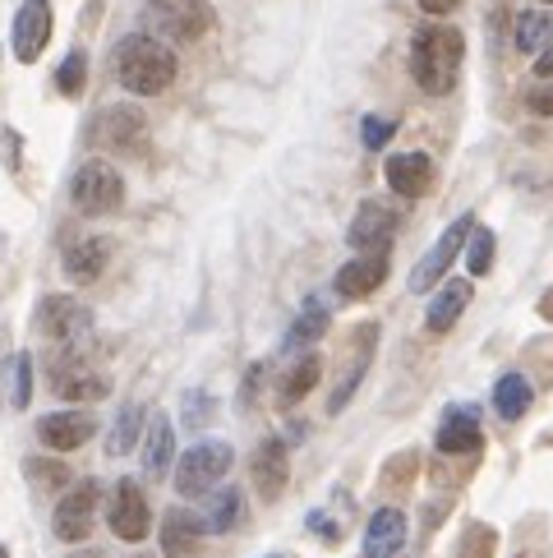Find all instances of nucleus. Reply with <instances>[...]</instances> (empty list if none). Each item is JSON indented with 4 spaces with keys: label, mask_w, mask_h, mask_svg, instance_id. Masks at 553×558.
<instances>
[{
    "label": "nucleus",
    "mask_w": 553,
    "mask_h": 558,
    "mask_svg": "<svg viewBox=\"0 0 553 558\" xmlns=\"http://www.w3.org/2000/svg\"><path fill=\"white\" fill-rule=\"evenodd\" d=\"M241 512H245L241 489H217V494H212V504H208L204 526H208L212 535H231V531H235V522H241Z\"/></svg>",
    "instance_id": "27"
},
{
    "label": "nucleus",
    "mask_w": 553,
    "mask_h": 558,
    "mask_svg": "<svg viewBox=\"0 0 553 558\" xmlns=\"http://www.w3.org/2000/svg\"><path fill=\"white\" fill-rule=\"evenodd\" d=\"M406 549V517L397 508H379L365 526V558H397Z\"/></svg>",
    "instance_id": "18"
},
{
    "label": "nucleus",
    "mask_w": 553,
    "mask_h": 558,
    "mask_svg": "<svg viewBox=\"0 0 553 558\" xmlns=\"http://www.w3.org/2000/svg\"><path fill=\"white\" fill-rule=\"evenodd\" d=\"M148 14L175 43H194V37H204L212 24L208 0H148Z\"/></svg>",
    "instance_id": "6"
},
{
    "label": "nucleus",
    "mask_w": 553,
    "mask_h": 558,
    "mask_svg": "<svg viewBox=\"0 0 553 558\" xmlns=\"http://www.w3.org/2000/svg\"><path fill=\"white\" fill-rule=\"evenodd\" d=\"M323 332H328V310L319 301H309L300 314H295V324L286 332V347H309V342H319Z\"/></svg>",
    "instance_id": "30"
},
{
    "label": "nucleus",
    "mask_w": 553,
    "mask_h": 558,
    "mask_svg": "<svg viewBox=\"0 0 553 558\" xmlns=\"http://www.w3.org/2000/svg\"><path fill=\"white\" fill-rule=\"evenodd\" d=\"M204 535H208L204 517H194V512H185V508H171L167 522H162V554H167V558H194V554H199Z\"/></svg>",
    "instance_id": "20"
},
{
    "label": "nucleus",
    "mask_w": 553,
    "mask_h": 558,
    "mask_svg": "<svg viewBox=\"0 0 553 558\" xmlns=\"http://www.w3.org/2000/svg\"><path fill=\"white\" fill-rule=\"evenodd\" d=\"M457 5H462V0H420V10L433 14V19H439V14H452Z\"/></svg>",
    "instance_id": "39"
},
{
    "label": "nucleus",
    "mask_w": 553,
    "mask_h": 558,
    "mask_svg": "<svg viewBox=\"0 0 553 558\" xmlns=\"http://www.w3.org/2000/svg\"><path fill=\"white\" fill-rule=\"evenodd\" d=\"M235 452L231 444H194L181 462H175V489L181 494H204L231 471Z\"/></svg>",
    "instance_id": "4"
},
{
    "label": "nucleus",
    "mask_w": 553,
    "mask_h": 558,
    "mask_svg": "<svg viewBox=\"0 0 553 558\" xmlns=\"http://www.w3.org/2000/svg\"><path fill=\"white\" fill-rule=\"evenodd\" d=\"M107 268V245H102V235H78V241L65 245V272H70V282H93L97 272Z\"/></svg>",
    "instance_id": "21"
},
{
    "label": "nucleus",
    "mask_w": 553,
    "mask_h": 558,
    "mask_svg": "<svg viewBox=\"0 0 553 558\" xmlns=\"http://www.w3.org/2000/svg\"><path fill=\"white\" fill-rule=\"evenodd\" d=\"M28 397H33V361H28V355H19V361H14V397H10V402L24 411Z\"/></svg>",
    "instance_id": "36"
},
{
    "label": "nucleus",
    "mask_w": 553,
    "mask_h": 558,
    "mask_svg": "<svg viewBox=\"0 0 553 558\" xmlns=\"http://www.w3.org/2000/svg\"><path fill=\"white\" fill-rule=\"evenodd\" d=\"M466 305H470V282H447L439 295H433V305H429V314H425L429 332H447V328L466 314Z\"/></svg>",
    "instance_id": "23"
},
{
    "label": "nucleus",
    "mask_w": 553,
    "mask_h": 558,
    "mask_svg": "<svg viewBox=\"0 0 553 558\" xmlns=\"http://www.w3.org/2000/svg\"><path fill=\"white\" fill-rule=\"evenodd\" d=\"M51 43V0H24L14 14V56L19 61H37Z\"/></svg>",
    "instance_id": "11"
},
{
    "label": "nucleus",
    "mask_w": 553,
    "mask_h": 558,
    "mask_svg": "<svg viewBox=\"0 0 553 558\" xmlns=\"http://www.w3.org/2000/svg\"><path fill=\"white\" fill-rule=\"evenodd\" d=\"M392 231H397V213H392L388 204H379V198H365L360 213L351 217V235H346V241L360 254H369V250H388Z\"/></svg>",
    "instance_id": "13"
},
{
    "label": "nucleus",
    "mask_w": 553,
    "mask_h": 558,
    "mask_svg": "<svg viewBox=\"0 0 553 558\" xmlns=\"http://www.w3.org/2000/svg\"><path fill=\"white\" fill-rule=\"evenodd\" d=\"M111 531L121 535V541H144L148 526H152V512H148V498L138 489V481H121L115 485V498H111Z\"/></svg>",
    "instance_id": "12"
},
{
    "label": "nucleus",
    "mask_w": 553,
    "mask_h": 558,
    "mask_svg": "<svg viewBox=\"0 0 553 558\" xmlns=\"http://www.w3.org/2000/svg\"><path fill=\"white\" fill-rule=\"evenodd\" d=\"M254 485H259L263 498H276L291 481V462H286V438H263L259 452H254Z\"/></svg>",
    "instance_id": "17"
},
{
    "label": "nucleus",
    "mask_w": 553,
    "mask_h": 558,
    "mask_svg": "<svg viewBox=\"0 0 553 558\" xmlns=\"http://www.w3.org/2000/svg\"><path fill=\"white\" fill-rule=\"evenodd\" d=\"M383 175H388V185L397 190L402 198H420L433 185V162L425 153H397V157H388Z\"/></svg>",
    "instance_id": "19"
},
{
    "label": "nucleus",
    "mask_w": 553,
    "mask_h": 558,
    "mask_svg": "<svg viewBox=\"0 0 553 558\" xmlns=\"http://www.w3.org/2000/svg\"><path fill=\"white\" fill-rule=\"evenodd\" d=\"M493 411L503 415V421H521L530 411V378L526 374H503L499 384H493Z\"/></svg>",
    "instance_id": "24"
},
{
    "label": "nucleus",
    "mask_w": 553,
    "mask_h": 558,
    "mask_svg": "<svg viewBox=\"0 0 553 558\" xmlns=\"http://www.w3.org/2000/svg\"><path fill=\"white\" fill-rule=\"evenodd\" d=\"M489 264H493V231L476 227V231H470V250H466V272L470 277H484Z\"/></svg>",
    "instance_id": "33"
},
{
    "label": "nucleus",
    "mask_w": 553,
    "mask_h": 558,
    "mask_svg": "<svg viewBox=\"0 0 553 558\" xmlns=\"http://www.w3.org/2000/svg\"><path fill=\"white\" fill-rule=\"evenodd\" d=\"M392 134H397V125H392V121H383V116H365V125H360L365 148H373V153H379V148L388 144Z\"/></svg>",
    "instance_id": "35"
},
{
    "label": "nucleus",
    "mask_w": 553,
    "mask_h": 558,
    "mask_svg": "<svg viewBox=\"0 0 553 558\" xmlns=\"http://www.w3.org/2000/svg\"><path fill=\"white\" fill-rule=\"evenodd\" d=\"M388 277V250H369L360 258H351V264L337 272V295H346V301H360V295L379 291Z\"/></svg>",
    "instance_id": "16"
},
{
    "label": "nucleus",
    "mask_w": 553,
    "mask_h": 558,
    "mask_svg": "<svg viewBox=\"0 0 553 558\" xmlns=\"http://www.w3.org/2000/svg\"><path fill=\"white\" fill-rule=\"evenodd\" d=\"M171 421L167 415H152V425H148V444H144V471L152 475V481H162L167 466H171Z\"/></svg>",
    "instance_id": "25"
},
{
    "label": "nucleus",
    "mask_w": 553,
    "mask_h": 558,
    "mask_svg": "<svg viewBox=\"0 0 553 558\" xmlns=\"http://www.w3.org/2000/svg\"><path fill=\"white\" fill-rule=\"evenodd\" d=\"M0 558H10V554H5V545H0Z\"/></svg>",
    "instance_id": "41"
},
{
    "label": "nucleus",
    "mask_w": 553,
    "mask_h": 558,
    "mask_svg": "<svg viewBox=\"0 0 553 558\" xmlns=\"http://www.w3.org/2000/svg\"><path fill=\"white\" fill-rule=\"evenodd\" d=\"M74 558H107L102 549H84V554H74Z\"/></svg>",
    "instance_id": "40"
},
{
    "label": "nucleus",
    "mask_w": 553,
    "mask_h": 558,
    "mask_svg": "<svg viewBox=\"0 0 553 558\" xmlns=\"http://www.w3.org/2000/svg\"><path fill=\"white\" fill-rule=\"evenodd\" d=\"M24 475L37 485V494H65V489H70V471H65V462H51V457H28V462H24Z\"/></svg>",
    "instance_id": "29"
},
{
    "label": "nucleus",
    "mask_w": 553,
    "mask_h": 558,
    "mask_svg": "<svg viewBox=\"0 0 553 558\" xmlns=\"http://www.w3.org/2000/svg\"><path fill=\"white\" fill-rule=\"evenodd\" d=\"M97 138L111 148V153H144V138H148V121H144V111L121 102V107H107L102 116H97Z\"/></svg>",
    "instance_id": "9"
},
{
    "label": "nucleus",
    "mask_w": 553,
    "mask_h": 558,
    "mask_svg": "<svg viewBox=\"0 0 553 558\" xmlns=\"http://www.w3.org/2000/svg\"><path fill=\"white\" fill-rule=\"evenodd\" d=\"M134 558H148V554H134Z\"/></svg>",
    "instance_id": "42"
},
{
    "label": "nucleus",
    "mask_w": 553,
    "mask_h": 558,
    "mask_svg": "<svg viewBox=\"0 0 553 558\" xmlns=\"http://www.w3.org/2000/svg\"><path fill=\"white\" fill-rule=\"evenodd\" d=\"M536 74H540V78H553V33H549V43H544L540 56H536Z\"/></svg>",
    "instance_id": "38"
},
{
    "label": "nucleus",
    "mask_w": 553,
    "mask_h": 558,
    "mask_svg": "<svg viewBox=\"0 0 553 558\" xmlns=\"http://www.w3.org/2000/svg\"><path fill=\"white\" fill-rule=\"evenodd\" d=\"M470 231H476V217H457L443 235H439V245H433L420 264H415V272H410V291H429L433 282H443V272L452 268V258L462 254V245L470 241Z\"/></svg>",
    "instance_id": "7"
},
{
    "label": "nucleus",
    "mask_w": 553,
    "mask_h": 558,
    "mask_svg": "<svg viewBox=\"0 0 553 558\" xmlns=\"http://www.w3.org/2000/svg\"><path fill=\"white\" fill-rule=\"evenodd\" d=\"M93 512H97V481H78L61 494L51 526H56L61 541H84V535L93 531Z\"/></svg>",
    "instance_id": "10"
},
{
    "label": "nucleus",
    "mask_w": 553,
    "mask_h": 558,
    "mask_svg": "<svg viewBox=\"0 0 553 558\" xmlns=\"http://www.w3.org/2000/svg\"><path fill=\"white\" fill-rule=\"evenodd\" d=\"M526 107L536 111V116H553V84L530 88V93H526Z\"/></svg>",
    "instance_id": "37"
},
{
    "label": "nucleus",
    "mask_w": 553,
    "mask_h": 558,
    "mask_svg": "<svg viewBox=\"0 0 553 558\" xmlns=\"http://www.w3.org/2000/svg\"><path fill=\"white\" fill-rule=\"evenodd\" d=\"M549 33H553V24H549V14L544 10H526V14H517V51H540L544 43H549Z\"/></svg>",
    "instance_id": "31"
},
{
    "label": "nucleus",
    "mask_w": 553,
    "mask_h": 558,
    "mask_svg": "<svg viewBox=\"0 0 553 558\" xmlns=\"http://www.w3.org/2000/svg\"><path fill=\"white\" fill-rule=\"evenodd\" d=\"M84 84H88V56L70 51L61 61V70H56V88H61L65 97H78V93H84Z\"/></svg>",
    "instance_id": "32"
},
{
    "label": "nucleus",
    "mask_w": 553,
    "mask_h": 558,
    "mask_svg": "<svg viewBox=\"0 0 553 558\" xmlns=\"http://www.w3.org/2000/svg\"><path fill=\"white\" fill-rule=\"evenodd\" d=\"M544 5H553V0H544Z\"/></svg>",
    "instance_id": "43"
},
{
    "label": "nucleus",
    "mask_w": 553,
    "mask_h": 558,
    "mask_svg": "<svg viewBox=\"0 0 553 558\" xmlns=\"http://www.w3.org/2000/svg\"><path fill=\"white\" fill-rule=\"evenodd\" d=\"M462 56H466V37L447 24H425L410 43V74L429 97H443L457 88L462 74Z\"/></svg>",
    "instance_id": "1"
},
{
    "label": "nucleus",
    "mask_w": 553,
    "mask_h": 558,
    "mask_svg": "<svg viewBox=\"0 0 553 558\" xmlns=\"http://www.w3.org/2000/svg\"><path fill=\"white\" fill-rule=\"evenodd\" d=\"M70 198H74L78 213L107 217V213H115L125 204V181H121V171H115L111 162H84L74 171V181H70Z\"/></svg>",
    "instance_id": "3"
},
{
    "label": "nucleus",
    "mask_w": 553,
    "mask_h": 558,
    "mask_svg": "<svg viewBox=\"0 0 553 558\" xmlns=\"http://www.w3.org/2000/svg\"><path fill=\"white\" fill-rule=\"evenodd\" d=\"M37 328H42L51 342H61L65 351H84L93 337V318L78 301H65V295H47L42 310H37Z\"/></svg>",
    "instance_id": "5"
},
{
    "label": "nucleus",
    "mask_w": 553,
    "mask_h": 558,
    "mask_svg": "<svg viewBox=\"0 0 553 558\" xmlns=\"http://www.w3.org/2000/svg\"><path fill=\"white\" fill-rule=\"evenodd\" d=\"M138 429H144V407H138V402H125L121 411H115V421H111L107 452H111V457H125L130 448H138Z\"/></svg>",
    "instance_id": "26"
},
{
    "label": "nucleus",
    "mask_w": 553,
    "mask_h": 558,
    "mask_svg": "<svg viewBox=\"0 0 553 558\" xmlns=\"http://www.w3.org/2000/svg\"><path fill=\"white\" fill-rule=\"evenodd\" d=\"M51 374H56V392H61L65 402H97V397L111 392L107 374H97V369L84 365V351H65V361L56 355Z\"/></svg>",
    "instance_id": "8"
},
{
    "label": "nucleus",
    "mask_w": 553,
    "mask_h": 558,
    "mask_svg": "<svg viewBox=\"0 0 553 558\" xmlns=\"http://www.w3.org/2000/svg\"><path fill=\"white\" fill-rule=\"evenodd\" d=\"M439 452L447 457H476L484 448V434H480V411L476 407H452L439 425Z\"/></svg>",
    "instance_id": "14"
},
{
    "label": "nucleus",
    "mask_w": 553,
    "mask_h": 558,
    "mask_svg": "<svg viewBox=\"0 0 553 558\" xmlns=\"http://www.w3.org/2000/svg\"><path fill=\"white\" fill-rule=\"evenodd\" d=\"M212 411H217L212 392H185V407H181V425H185V429H204V425L212 421Z\"/></svg>",
    "instance_id": "34"
},
{
    "label": "nucleus",
    "mask_w": 553,
    "mask_h": 558,
    "mask_svg": "<svg viewBox=\"0 0 553 558\" xmlns=\"http://www.w3.org/2000/svg\"><path fill=\"white\" fill-rule=\"evenodd\" d=\"M115 74H121V84L130 93L157 97V93H167L175 78V51L148 33H134L115 47Z\"/></svg>",
    "instance_id": "2"
},
{
    "label": "nucleus",
    "mask_w": 553,
    "mask_h": 558,
    "mask_svg": "<svg viewBox=\"0 0 553 558\" xmlns=\"http://www.w3.org/2000/svg\"><path fill=\"white\" fill-rule=\"evenodd\" d=\"M93 434H97V421H93L88 411H51V415L37 421V438H42L47 448H56V452L84 448Z\"/></svg>",
    "instance_id": "15"
},
{
    "label": "nucleus",
    "mask_w": 553,
    "mask_h": 558,
    "mask_svg": "<svg viewBox=\"0 0 553 558\" xmlns=\"http://www.w3.org/2000/svg\"><path fill=\"white\" fill-rule=\"evenodd\" d=\"M373 342H379V328L365 324V328H360V337H355V347H360V351H355V361H351L346 378L337 384V392H332V402H328V411H332V415H337V411L351 402V392L360 388V378H365V369H369V355H373Z\"/></svg>",
    "instance_id": "22"
},
{
    "label": "nucleus",
    "mask_w": 553,
    "mask_h": 558,
    "mask_svg": "<svg viewBox=\"0 0 553 558\" xmlns=\"http://www.w3.org/2000/svg\"><path fill=\"white\" fill-rule=\"evenodd\" d=\"M319 374H323V365H319V355H305V361H295V369H286V378H282V407H295L300 397L319 384Z\"/></svg>",
    "instance_id": "28"
}]
</instances>
